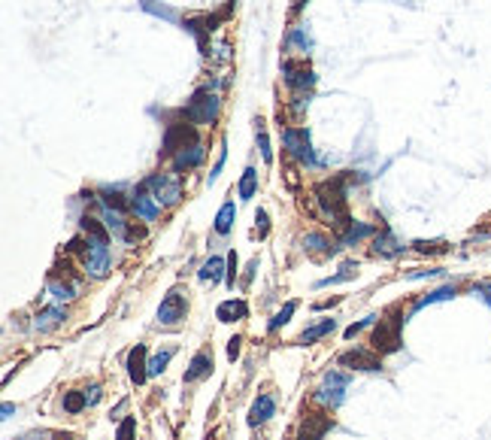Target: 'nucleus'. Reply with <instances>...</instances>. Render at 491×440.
I'll use <instances>...</instances> for the list:
<instances>
[{
	"label": "nucleus",
	"instance_id": "nucleus-1",
	"mask_svg": "<svg viewBox=\"0 0 491 440\" xmlns=\"http://www.w3.org/2000/svg\"><path fill=\"white\" fill-rule=\"evenodd\" d=\"M346 182H349V177L340 173V177L319 182L316 192H312V197H316V203H319V212L328 219V225L337 228V231H346V228L352 225L349 207H346Z\"/></svg>",
	"mask_w": 491,
	"mask_h": 440
},
{
	"label": "nucleus",
	"instance_id": "nucleus-2",
	"mask_svg": "<svg viewBox=\"0 0 491 440\" xmlns=\"http://www.w3.org/2000/svg\"><path fill=\"white\" fill-rule=\"evenodd\" d=\"M219 112H221V94L216 91V82H210V86L197 88L188 97V103L179 110V116L201 128V125H216Z\"/></svg>",
	"mask_w": 491,
	"mask_h": 440
},
{
	"label": "nucleus",
	"instance_id": "nucleus-3",
	"mask_svg": "<svg viewBox=\"0 0 491 440\" xmlns=\"http://www.w3.org/2000/svg\"><path fill=\"white\" fill-rule=\"evenodd\" d=\"M143 188L152 192L158 197L161 207H176L182 201V173L176 170H161V173H152L149 179H143Z\"/></svg>",
	"mask_w": 491,
	"mask_h": 440
},
{
	"label": "nucleus",
	"instance_id": "nucleus-4",
	"mask_svg": "<svg viewBox=\"0 0 491 440\" xmlns=\"http://www.w3.org/2000/svg\"><path fill=\"white\" fill-rule=\"evenodd\" d=\"M82 270L88 273L91 279H106L112 270V252H110V243L106 240H91L86 243V249H82Z\"/></svg>",
	"mask_w": 491,
	"mask_h": 440
},
{
	"label": "nucleus",
	"instance_id": "nucleus-5",
	"mask_svg": "<svg viewBox=\"0 0 491 440\" xmlns=\"http://www.w3.org/2000/svg\"><path fill=\"white\" fill-rule=\"evenodd\" d=\"M401 325L403 319H394L391 313L379 316V322L373 325V334H370V349H376L379 355H391L401 349Z\"/></svg>",
	"mask_w": 491,
	"mask_h": 440
},
{
	"label": "nucleus",
	"instance_id": "nucleus-6",
	"mask_svg": "<svg viewBox=\"0 0 491 440\" xmlns=\"http://www.w3.org/2000/svg\"><path fill=\"white\" fill-rule=\"evenodd\" d=\"M282 143H285L288 155L297 158L303 167H319V158H316L312 143H310V128H301V125L282 128Z\"/></svg>",
	"mask_w": 491,
	"mask_h": 440
},
{
	"label": "nucleus",
	"instance_id": "nucleus-7",
	"mask_svg": "<svg viewBox=\"0 0 491 440\" xmlns=\"http://www.w3.org/2000/svg\"><path fill=\"white\" fill-rule=\"evenodd\" d=\"M346 389H349V374H340V370H328L321 386L316 389V404L325 410H337L346 401Z\"/></svg>",
	"mask_w": 491,
	"mask_h": 440
},
{
	"label": "nucleus",
	"instance_id": "nucleus-8",
	"mask_svg": "<svg viewBox=\"0 0 491 440\" xmlns=\"http://www.w3.org/2000/svg\"><path fill=\"white\" fill-rule=\"evenodd\" d=\"M191 143H197V125H191L188 119L182 121H167L164 128V140H161V155H176L179 149L191 146Z\"/></svg>",
	"mask_w": 491,
	"mask_h": 440
},
{
	"label": "nucleus",
	"instance_id": "nucleus-9",
	"mask_svg": "<svg viewBox=\"0 0 491 440\" xmlns=\"http://www.w3.org/2000/svg\"><path fill=\"white\" fill-rule=\"evenodd\" d=\"M282 79L291 91H312V86L319 82L316 70H312L306 61H294V58H285L282 61Z\"/></svg>",
	"mask_w": 491,
	"mask_h": 440
},
{
	"label": "nucleus",
	"instance_id": "nucleus-10",
	"mask_svg": "<svg viewBox=\"0 0 491 440\" xmlns=\"http://www.w3.org/2000/svg\"><path fill=\"white\" fill-rule=\"evenodd\" d=\"M186 316H188V298L179 292V288H170V292L161 298L158 325H167V328H173V325H179Z\"/></svg>",
	"mask_w": 491,
	"mask_h": 440
},
{
	"label": "nucleus",
	"instance_id": "nucleus-11",
	"mask_svg": "<svg viewBox=\"0 0 491 440\" xmlns=\"http://www.w3.org/2000/svg\"><path fill=\"white\" fill-rule=\"evenodd\" d=\"M337 361H340L343 368H349V370H370V374L382 370V355L376 352V349H364V346L346 349Z\"/></svg>",
	"mask_w": 491,
	"mask_h": 440
},
{
	"label": "nucleus",
	"instance_id": "nucleus-12",
	"mask_svg": "<svg viewBox=\"0 0 491 440\" xmlns=\"http://www.w3.org/2000/svg\"><path fill=\"white\" fill-rule=\"evenodd\" d=\"M161 210H164V207L158 203V197L152 194V192H146L143 186L130 194V212L137 216V222H146V225L155 222V219L161 216Z\"/></svg>",
	"mask_w": 491,
	"mask_h": 440
},
{
	"label": "nucleus",
	"instance_id": "nucleus-13",
	"mask_svg": "<svg viewBox=\"0 0 491 440\" xmlns=\"http://www.w3.org/2000/svg\"><path fill=\"white\" fill-rule=\"evenodd\" d=\"M331 428H334L331 416H328L325 410H312V413L303 416V422H301V428H297L294 440H321Z\"/></svg>",
	"mask_w": 491,
	"mask_h": 440
},
{
	"label": "nucleus",
	"instance_id": "nucleus-14",
	"mask_svg": "<svg viewBox=\"0 0 491 440\" xmlns=\"http://www.w3.org/2000/svg\"><path fill=\"white\" fill-rule=\"evenodd\" d=\"M125 368H128L130 383H134V386H143L146 379H149V346H146V343H137V346L128 352Z\"/></svg>",
	"mask_w": 491,
	"mask_h": 440
},
{
	"label": "nucleus",
	"instance_id": "nucleus-15",
	"mask_svg": "<svg viewBox=\"0 0 491 440\" xmlns=\"http://www.w3.org/2000/svg\"><path fill=\"white\" fill-rule=\"evenodd\" d=\"M403 249L406 246L388 231V228H379V231L373 234V240H370V252L376 258H397V255H403Z\"/></svg>",
	"mask_w": 491,
	"mask_h": 440
},
{
	"label": "nucleus",
	"instance_id": "nucleus-16",
	"mask_svg": "<svg viewBox=\"0 0 491 440\" xmlns=\"http://www.w3.org/2000/svg\"><path fill=\"white\" fill-rule=\"evenodd\" d=\"M276 416V394L273 392H261L249 407V425L258 428V425H267Z\"/></svg>",
	"mask_w": 491,
	"mask_h": 440
},
{
	"label": "nucleus",
	"instance_id": "nucleus-17",
	"mask_svg": "<svg viewBox=\"0 0 491 440\" xmlns=\"http://www.w3.org/2000/svg\"><path fill=\"white\" fill-rule=\"evenodd\" d=\"M203 158H206V146L197 140V143H191V146L179 149L173 155V170L176 173H188V170H194V167H201Z\"/></svg>",
	"mask_w": 491,
	"mask_h": 440
},
{
	"label": "nucleus",
	"instance_id": "nucleus-18",
	"mask_svg": "<svg viewBox=\"0 0 491 440\" xmlns=\"http://www.w3.org/2000/svg\"><path fill=\"white\" fill-rule=\"evenodd\" d=\"M210 374H212V349H197L191 355L186 374H182V383H197V379H203Z\"/></svg>",
	"mask_w": 491,
	"mask_h": 440
},
{
	"label": "nucleus",
	"instance_id": "nucleus-19",
	"mask_svg": "<svg viewBox=\"0 0 491 440\" xmlns=\"http://www.w3.org/2000/svg\"><path fill=\"white\" fill-rule=\"evenodd\" d=\"M46 292H49L58 303H70V301L79 298V283H76V279H64V277H49Z\"/></svg>",
	"mask_w": 491,
	"mask_h": 440
},
{
	"label": "nucleus",
	"instance_id": "nucleus-20",
	"mask_svg": "<svg viewBox=\"0 0 491 440\" xmlns=\"http://www.w3.org/2000/svg\"><path fill=\"white\" fill-rule=\"evenodd\" d=\"M94 201L101 203V207H110V210H119V212L130 210V194H125V192H121V188H116V186L97 188V192H94Z\"/></svg>",
	"mask_w": 491,
	"mask_h": 440
},
{
	"label": "nucleus",
	"instance_id": "nucleus-21",
	"mask_svg": "<svg viewBox=\"0 0 491 440\" xmlns=\"http://www.w3.org/2000/svg\"><path fill=\"white\" fill-rule=\"evenodd\" d=\"M64 319H67V310L61 307V303H55V307H46V310H40V313L34 316V331H40V334L55 331L58 325H64Z\"/></svg>",
	"mask_w": 491,
	"mask_h": 440
},
{
	"label": "nucleus",
	"instance_id": "nucleus-22",
	"mask_svg": "<svg viewBox=\"0 0 491 440\" xmlns=\"http://www.w3.org/2000/svg\"><path fill=\"white\" fill-rule=\"evenodd\" d=\"M246 316H249V307H246L243 298H228V301H221L216 307V319L219 322H225V325H234V322H240V319H246Z\"/></svg>",
	"mask_w": 491,
	"mask_h": 440
},
{
	"label": "nucleus",
	"instance_id": "nucleus-23",
	"mask_svg": "<svg viewBox=\"0 0 491 440\" xmlns=\"http://www.w3.org/2000/svg\"><path fill=\"white\" fill-rule=\"evenodd\" d=\"M376 231H379V228L370 222H352L346 231H340V246H358V243H364V240H373Z\"/></svg>",
	"mask_w": 491,
	"mask_h": 440
},
{
	"label": "nucleus",
	"instance_id": "nucleus-24",
	"mask_svg": "<svg viewBox=\"0 0 491 440\" xmlns=\"http://www.w3.org/2000/svg\"><path fill=\"white\" fill-rule=\"evenodd\" d=\"M303 249H306V255H316V258H328V255L337 252V246L331 243V237H328V234H319V231L306 234V237H303Z\"/></svg>",
	"mask_w": 491,
	"mask_h": 440
},
{
	"label": "nucleus",
	"instance_id": "nucleus-25",
	"mask_svg": "<svg viewBox=\"0 0 491 440\" xmlns=\"http://www.w3.org/2000/svg\"><path fill=\"white\" fill-rule=\"evenodd\" d=\"M201 283H210V286H216L221 283V279L228 277V258H219V255H212L210 261H203V268H201Z\"/></svg>",
	"mask_w": 491,
	"mask_h": 440
},
{
	"label": "nucleus",
	"instance_id": "nucleus-26",
	"mask_svg": "<svg viewBox=\"0 0 491 440\" xmlns=\"http://www.w3.org/2000/svg\"><path fill=\"white\" fill-rule=\"evenodd\" d=\"M234 222H237V203H234V201H225V203L219 207L216 219H212V231L225 237V234L234 231Z\"/></svg>",
	"mask_w": 491,
	"mask_h": 440
},
{
	"label": "nucleus",
	"instance_id": "nucleus-27",
	"mask_svg": "<svg viewBox=\"0 0 491 440\" xmlns=\"http://www.w3.org/2000/svg\"><path fill=\"white\" fill-rule=\"evenodd\" d=\"M101 222L106 225V231L112 234V237H119V240H125V234H128V219H125V212H119V210H110V207H101Z\"/></svg>",
	"mask_w": 491,
	"mask_h": 440
},
{
	"label": "nucleus",
	"instance_id": "nucleus-28",
	"mask_svg": "<svg viewBox=\"0 0 491 440\" xmlns=\"http://www.w3.org/2000/svg\"><path fill=\"white\" fill-rule=\"evenodd\" d=\"M79 228H82V234L91 237V240H106V243H110V237H112V234L106 231V225L97 216H91V212H86V216L79 219Z\"/></svg>",
	"mask_w": 491,
	"mask_h": 440
},
{
	"label": "nucleus",
	"instance_id": "nucleus-29",
	"mask_svg": "<svg viewBox=\"0 0 491 440\" xmlns=\"http://www.w3.org/2000/svg\"><path fill=\"white\" fill-rule=\"evenodd\" d=\"M285 49H294V52H310L312 49V37H310V30H306V25H297V28L288 30Z\"/></svg>",
	"mask_w": 491,
	"mask_h": 440
},
{
	"label": "nucleus",
	"instance_id": "nucleus-30",
	"mask_svg": "<svg viewBox=\"0 0 491 440\" xmlns=\"http://www.w3.org/2000/svg\"><path fill=\"white\" fill-rule=\"evenodd\" d=\"M237 194H240V201H252V197L258 194V170L255 167H246L240 182H237Z\"/></svg>",
	"mask_w": 491,
	"mask_h": 440
},
{
	"label": "nucleus",
	"instance_id": "nucleus-31",
	"mask_svg": "<svg viewBox=\"0 0 491 440\" xmlns=\"http://www.w3.org/2000/svg\"><path fill=\"white\" fill-rule=\"evenodd\" d=\"M334 331H337V319H321V322L310 325V328L301 334V343H316V340L328 337V334H334Z\"/></svg>",
	"mask_w": 491,
	"mask_h": 440
},
{
	"label": "nucleus",
	"instance_id": "nucleus-32",
	"mask_svg": "<svg viewBox=\"0 0 491 440\" xmlns=\"http://www.w3.org/2000/svg\"><path fill=\"white\" fill-rule=\"evenodd\" d=\"M358 277V264L355 261H346L340 268V273H331V277H325V279H319L316 288H328V286H340V283H349V279H355Z\"/></svg>",
	"mask_w": 491,
	"mask_h": 440
},
{
	"label": "nucleus",
	"instance_id": "nucleus-33",
	"mask_svg": "<svg viewBox=\"0 0 491 440\" xmlns=\"http://www.w3.org/2000/svg\"><path fill=\"white\" fill-rule=\"evenodd\" d=\"M61 407H64V413H70V416H79L82 410L88 407V398H86V392H79V389H70V392H64V398H61Z\"/></svg>",
	"mask_w": 491,
	"mask_h": 440
},
{
	"label": "nucleus",
	"instance_id": "nucleus-34",
	"mask_svg": "<svg viewBox=\"0 0 491 440\" xmlns=\"http://www.w3.org/2000/svg\"><path fill=\"white\" fill-rule=\"evenodd\" d=\"M176 355V346H167V349H158L155 355L149 359V377H158L167 370V364H170V359Z\"/></svg>",
	"mask_w": 491,
	"mask_h": 440
},
{
	"label": "nucleus",
	"instance_id": "nucleus-35",
	"mask_svg": "<svg viewBox=\"0 0 491 440\" xmlns=\"http://www.w3.org/2000/svg\"><path fill=\"white\" fill-rule=\"evenodd\" d=\"M297 313V301H285V307H282V310H276V313H273V319H270V322H267V331H279L282 328V325H288L291 322V316H294Z\"/></svg>",
	"mask_w": 491,
	"mask_h": 440
},
{
	"label": "nucleus",
	"instance_id": "nucleus-36",
	"mask_svg": "<svg viewBox=\"0 0 491 440\" xmlns=\"http://www.w3.org/2000/svg\"><path fill=\"white\" fill-rule=\"evenodd\" d=\"M412 246H416V252H421V255H443V252H449V243L446 240H416Z\"/></svg>",
	"mask_w": 491,
	"mask_h": 440
},
{
	"label": "nucleus",
	"instance_id": "nucleus-37",
	"mask_svg": "<svg viewBox=\"0 0 491 440\" xmlns=\"http://www.w3.org/2000/svg\"><path fill=\"white\" fill-rule=\"evenodd\" d=\"M449 298H455V286H443V288H437V292L425 294L421 301H416V310L428 307V303H437V301H449Z\"/></svg>",
	"mask_w": 491,
	"mask_h": 440
},
{
	"label": "nucleus",
	"instance_id": "nucleus-38",
	"mask_svg": "<svg viewBox=\"0 0 491 440\" xmlns=\"http://www.w3.org/2000/svg\"><path fill=\"white\" fill-rule=\"evenodd\" d=\"M255 140H258V149H261V158H264V164H273V149H270V137H267V131H264V121H258Z\"/></svg>",
	"mask_w": 491,
	"mask_h": 440
},
{
	"label": "nucleus",
	"instance_id": "nucleus-39",
	"mask_svg": "<svg viewBox=\"0 0 491 440\" xmlns=\"http://www.w3.org/2000/svg\"><path fill=\"white\" fill-rule=\"evenodd\" d=\"M137 437V416H125L119 422V431H116V440H134Z\"/></svg>",
	"mask_w": 491,
	"mask_h": 440
},
{
	"label": "nucleus",
	"instance_id": "nucleus-40",
	"mask_svg": "<svg viewBox=\"0 0 491 440\" xmlns=\"http://www.w3.org/2000/svg\"><path fill=\"white\" fill-rule=\"evenodd\" d=\"M291 112H294V116H303L306 110H310V101H312V94L310 91H294V97H291Z\"/></svg>",
	"mask_w": 491,
	"mask_h": 440
},
{
	"label": "nucleus",
	"instance_id": "nucleus-41",
	"mask_svg": "<svg viewBox=\"0 0 491 440\" xmlns=\"http://www.w3.org/2000/svg\"><path fill=\"white\" fill-rule=\"evenodd\" d=\"M379 322V316H367V319H361V322H355V325H349L346 331H343V337L346 340H352V337H358V334H361L364 328H373V325Z\"/></svg>",
	"mask_w": 491,
	"mask_h": 440
},
{
	"label": "nucleus",
	"instance_id": "nucleus-42",
	"mask_svg": "<svg viewBox=\"0 0 491 440\" xmlns=\"http://www.w3.org/2000/svg\"><path fill=\"white\" fill-rule=\"evenodd\" d=\"M143 240H146V222H140V225L130 222L128 225V234H125V243H128V246H137V243H143Z\"/></svg>",
	"mask_w": 491,
	"mask_h": 440
},
{
	"label": "nucleus",
	"instance_id": "nucleus-43",
	"mask_svg": "<svg viewBox=\"0 0 491 440\" xmlns=\"http://www.w3.org/2000/svg\"><path fill=\"white\" fill-rule=\"evenodd\" d=\"M143 10L155 12V15H161V19H167V21H176V12L167 10V6H155V0H143Z\"/></svg>",
	"mask_w": 491,
	"mask_h": 440
},
{
	"label": "nucleus",
	"instance_id": "nucleus-44",
	"mask_svg": "<svg viewBox=\"0 0 491 440\" xmlns=\"http://www.w3.org/2000/svg\"><path fill=\"white\" fill-rule=\"evenodd\" d=\"M237 264H240V261H237V252L231 249V252H228V277H225V286L228 288H234V283H237Z\"/></svg>",
	"mask_w": 491,
	"mask_h": 440
},
{
	"label": "nucleus",
	"instance_id": "nucleus-45",
	"mask_svg": "<svg viewBox=\"0 0 491 440\" xmlns=\"http://www.w3.org/2000/svg\"><path fill=\"white\" fill-rule=\"evenodd\" d=\"M255 222H258V237H267L270 234V216H267V210L255 212Z\"/></svg>",
	"mask_w": 491,
	"mask_h": 440
},
{
	"label": "nucleus",
	"instance_id": "nucleus-46",
	"mask_svg": "<svg viewBox=\"0 0 491 440\" xmlns=\"http://www.w3.org/2000/svg\"><path fill=\"white\" fill-rule=\"evenodd\" d=\"M225 161H228V149L221 146V152H219V158H216V164H212V170H210V182H216L219 177H221V167H225Z\"/></svg>",
	"mask_w": 491,
	"mask_h": 440
},
{
	"label": "nucleus",
	"instance_id": "nucleus-47",
	"mask_svg": "<svg viewBox=\"0 0 491 440\" xmlns=\"http://www.w3.org/2000/svg\"><path fill=\"white\" fill-rule=\"evenodd\" d=\"M243 352V337H231L228 340V361H237Z\"/></svg>",
	"mask_w": 491,
	"mask_h": 440
},
{
	"label": "nucleus",
	"instance_id": "nucleus-48",
	"mask_svg": "<svg viewBox=\"0 0 491 440\" xmlns=\"http://www.w3.org/2000/svg\"><path fill=\"white\" fill-rule=\"evenodd\" d=\"M86 398H88V407H94L97 404V401H101L103 398V389H101V386H91V389H86Z\"/></svg>",
	"mask_w": 491,
	"mask_h": 440
},
{
	"label": "nucleus",
	"instance_id": "nucleus-49",
	"mask_svg": "<svg viewBox=\"0 0 491 440\" xmlns=\"http://www.w3.org/2000/svg\"><path fill=\"white\" fill-rule=\"evenodd\" d=\"M52 440H76L70 431H55V434H52Z\"/></svg>",
	"mask_w": 491,
	"mask_h": 440
},
{
	"label": "nucleus",
	"instance_id": "nucleus-50",
	"mask_svg": "<svg viewBox=\"0 0 491 440\" xmlns=\"http://www.w3.org/2000/svg\"><path fill=\"white\" fill-rule=\"evenodd\" d=\"M125 407H128V401H119V407H116V410H112V419H119V416H121V413H125Z\"/></svg>",
	"mask_w": 491,
	"mask_h": 440
},
{
	"label": "nucleus",
	"instance_id": "nucleus-51",
	"mask_svg": "<svg viewBox=\"0 0 491 440\" xmlns=\"http://www.w3.org/2000/svg\"><path fill=\"white\" fill-rule=\"evenodd\" d=\"M15 413V407L10 404V401H6V404H3V419H10V416Z\"/></svg>",
	"mask_w": 491,
	"mask_h": 440
},
{
	"label": "nucleus",
	"instance_id": "nucleus-52",
	"mask_svg": "<svg viewBox=\"0 0 491 440\" xmlns=\"http://www.w3.org/2000/svg\"><path fill=\"white\" fill-rule=\"evenodd\" d=\"M303 3H310V0H294V10H303Z\"/></svg>",
	"mask_w": 491,
	"mask_h": 440
}]
</instances>
